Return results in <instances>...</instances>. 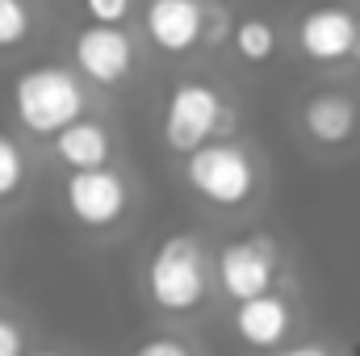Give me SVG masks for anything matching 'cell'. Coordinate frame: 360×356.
<instances>
[{
    "mask_svg": "<svg viewBox=\"0 0 360 356\" xmlns=\"http://www.w3.org/2000/svg\"><path fill=\"white\" fill-rule=\"evenodd\" d=\"M84 109H89V89L76 68L38 63L13 80V117L25 134L55 139L63 126L84 117Z\"/></svg>",
    "mask_w": 360,
    "mask_h": 356,
    "instance_id": "cell-2",
    "label": "cell"
},
{
    "mask_svg": "<svg viewBox=\"0 0 360 356\" xmlns=\"http://www.w3.org/2000/svg\"><path fill=\"white\" fill-rule=\"evenodd\" d=\"M272 356H335L327 344H319V340H306V344H289V348H276Z\"/></svg>",
    "mask_w": 360,
    "mask_h": 356,
    "instance_id": "cell-19",
    "label": "cell"
},
{
    "mask_svg": "<svg viewBox=\"0 0 360 356\" xmlns=\"http://www.w3.org/2000/svg\"><path fill=\"white\" fill-rule=\"evenodd\" d=\"M276 272H281V252L269 235H248V239H235L218 252L214 260V281H218V293L231 298L235 306L248 302V298H260L276 285Z\"/></svg>",
    "mask_w": 360,
    "mask_h": 356,
    "instance_id": "cell-6",
    "label": "cell"
},
{
    "mask_svg": "<svg viewBox=\"0 0 360 356\" xmlns=\"http://www.w3.org/2000/svg\"><path fill=\"white\" fill-rule=\"evenodd\" d=\"M231 126H235V113L210 80H180L168 92L164 113H160V139L172 155H188L205 147L210 139L226 134Z\"/></svg>",
    "mask_w": 360,
    "mask_h": 356,
    "instance_id": "cell-3",
    "label": "cell"
},
{
    "mask_svg": "<svg viewBox=\"0 0 360 356\" xmlns=\"http://www.w3.org/2000/svg\"><path fill=\"white\" fill-rule=\"evenodd\" d=\"M214 285V265L193 231L164 235L143 265V289L164 314H197L210 302Z\"/></svg>",
    "mask_w": 360,
    "mask_h": 356,
    "instance_id": "cell-1",
    "label": "cell"
},
{
    "mask_svg": "<svg viewBox=\"0 0 360 356\" xmlns=\"http://www.w3.org/2000/svg\"><path fill=\"white\" fill-rule=\"evenodd\" d=\"M356 30H360V17H352L340 4H323V8L302 13V21H297V46L314 63H344L356 51Z\"/></svg>",
    "mask_w": 360,
    "mask_h": 356,
    "instance_id": "cell-9",
    "label": "cell"
},
{
    "mask_svg": "<svg viewBox=\"0 0 360 356\" xmlns=\"http://www.w3.org/2000/svg\"><path fill=\"white\" fill-rule=\"evenodd\" d=\"M184 184L205 201V205H218V210H239L256 197V155L239 143H205L197 151L184 155Z\"/></svg>",
    "mask_w": 360,
    "mask_h": 356,
    "instance_id": "cell-4",
    "label": "cell"
},
{
    "mask_svg": "<svg viewBox=\"0 0 360 356\" xmlns=\"http://www.w3.org/2000/svg\"><path fill=\"white\" fill-rule=\"evenodd\" d=\"M0 356H25V331L13 319H0Z\"/></svg>",
    "mask_w": 360,
    "mask_h": 356,
    "instance_id": "cell-18",
    "label": "cell"
},
{
    "mask_svg": "<svg viewBox=\"0 0 360 356\" xmlns=\"http://www.w3.org/2000/svg\"><path fill=\"white\" fill-rule=\"evenodd\" d=\"M25 180H30L25 151L17 147V139H13V134H4V130H0V205H4V201H13V197L25 189Z\"/></svg>",
    "mask_w": 360,
    "mask_h": 356,
    "instance_id": "cell-14",
    "label": "cell"
},
{
    "mask_svg": "<svg viewBox=\"0 0 360 356\" xmlns=\"http://www.w3.org/2000/svg\"><path fill=\"white\" fill-rule=\"evenodd\" d=\"M34 34V4L30 0H0V51L30 42Z\"/></svg>",
    "mask_w": 360,
    "mask_h": 356,
    "instance_id": "cell-15",
    "label": "cell"
},
{
    "mask_svg": "<svg viewBox=\"0 0 360 356\" xmlns=\"http://www.w3.org/2000/svg\"><path fill=\"white\" fill-rule=\"evenodd\" d=\"M80 8L89 13V21H105V25H122L134 13V0H80Z\"/></svg>",
    "mask_w": 360,
    "mask_h": 356,
    "instance_id": "cell-16",
    "label": "cell"
},
{
    "mask_svg": "<svg viewBox=\"0 0 360 356\" xmlns=\"http://www.w3.org/2000/svg\"><path fill=\"white\" fill-rule=\"evenodd\" d=\"M25 356H63V352H51V348H42V352H25Z\"/></svg>",
    "mask_w": 360,
    "mask_h": 356,
    "instance_id": "cell-20",
    "label": "cell"
},
{
    "mask_svg": "<svg viewBox=\"0 0 360 356\" xmlns=\"http://www.w3.org/2000/svg\"><path fill=\"white\" fill-rule=\"evenodd\" d=\"M302 126L314 143L323 147H340L356 134L360 126V105L348 96V92H335V89H323V92H310L302 101Z\"/></svg>",
    "mask_w": 360,
    "mask_h": 356,
    "instance_id": "cell-11",
    "label": "cell"
},
{
    "mask_svg": "<svg viewBox=\"0 0 360 356\" xmlns=\"http://www.w3.org/2000/svg\"><path fill=\"white\" fill-rule=\"evenodd\" d=\"M51 147H55V160H59L68 172L113 164V134H109L105 122H96L89 113L76 117L72 126H63V130L51 139Z\"/></svg>",
    "mask_w": 360,
    "mask_h": 356,
    "instance_id": "cell-12",
    "label": "cell"
},
{
    "mask_svg": "<svg viewBox=\"0 0 360 356\" xmlns=\"http://www.w3.org/2000/svg\"><path fill=\"white\" fill-rule=\"evenodd\" d=\"M210 8L201 0H147L143 34L164 55H188L205 42Z\"/></svg>",
    "mask_w": 360,
    "mask_h": 356,
    "instance_id": "cell-8",
    "label": "cell"
},
{
    "mask_svg": "<svg viewBox=\"0 0 360 356\" xmlns=\"http://www.w3.org/2000/svg\"><path fill=\"white\" fill-rule=\"evenodd\" d=\"M63 205L72 214L76 227H84L92 235L101 231H113L126 210H130V184L126 177L105 164V168H80V172H68L63 180Z\"/></svg>",
    "mask_w": 360,
    "mask_h": 356,
    "instance_id": "cell-5",
    "label": "cell"
},
{
    "mask_svg": "<svg viewBox=\"0 0 360 356\" xmlns=\"http://www.w3.org/2000/svg\"><path fill=\"white\" fill-rule=\"evenodd\" d=\"M352 59L360 63V30H356V51H352Z\"/></svg>",
    "mask_w": 360,
    "mask_h": 356,
    "instance_id": "cell-21",
    "label": "cell"
},
{
    "mask_svg": "<svg viewBox=\"0 0 360 356\" xmlns=\"http://www.w3.org/2000/svg\"><path fill=\"white\" fill-rule=\"evenodd\" d=\"M231 46L235 55L248 63V68H264L276 59V46H281V34L269 17H239L235 30H231Z\"/></svg>",
    "mask_w": 360,
    "mask_h": 356,
    "instance_id": "cell-13",
    "label": "cell"
},
{
    "mask_svg": "<svg viewBox=\"0 0 360 356\" xmlns=\"http://www.w3.org/2000/svg\"><path fill=\"white\" fill-rule=\"evenodd\" d=\"M130 356H197L180 336H151V340H139Z\"/></svg>",
    "mask_w": 360,
    "mask_h": 356,
    "instance_id": "cell-17",
    "label": "cell"
},
{
    "mask_svg": "<svg viewBox=\"0 0 360 356\" xmlns=\"http://www.w3.org/2000/svg\"><path fill=\"white\" fill-rule=\"evenodd\" d=\"M231 323H235V336H239L248 348H256V352H276V348H285V336H289V327H293V302H289L281 289H269V293H260V298L239 302L235 314H231Z\"/></svg>",
    "mask_w": 360,
    "mask_h": 356,
    "instance_id": "cell-10",
    "label": "cell"
},
{
    "mask_svg": "<svg viewBox=\"0 0 360 356\" xmlns=\"http://www.w3.org/2000/svg\"><path fill=\"white\" fill-rule=\"evenodd\" d=\"M72 59H76V72L101 84V89H117L130 80L134 63H139V51H134V38L122 30V25H105V21H89L76 30V42H72Z\"/></svg>",
    "mask_w": 360,
    "mask_h": 356,
    "instance_id": "cell-7",
    "label": "cell"
}]
</instances>
